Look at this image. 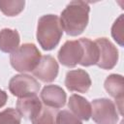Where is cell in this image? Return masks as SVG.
<instances>
[{"instance_id": "2", "label": "cell", "mask_w": 124, "mask_h": 124, "mask_svg": "<svg viewBox=\"0 0 124 124\" xmlns=\"http://www.w3.org/2000/svg\"><path fill=\"white\" fill-rule=\"evenodd\" d=\"M63 35V29L60 19L56 15H45L38 20L37 25V41L44 50L54 49Z\"/></svg>"}, {"instance_id": "20", "label": "cell", "mask_w": 124, "mask_h": 124, "mask_svg": "<svg viewBox=\"0 0 124 124\" xmlns=\"http://www.w3.org/2000/svg\"><path fill=\"white\" fill-rule=\"evenodd\" d=\"M56 124H82V122L70 110L63 109L57 113Z\"/></svg>"}, {"instance_id": "14", "label": "cell", "mask_w": 124, "mask_h": 124, "mask_svg": "<svg viewBox=\"0 0 124 124\" xmlns=\"http://www.w3.org/2000/svg\"><path fill=\"white\" fill-rule=\"evenodd\" d=\"M20 37L16 29L4 28L0 31V50L5 53H13L19 47Z\"/></svg>"}, {"instance_id": "18", "label": "cell", "mask_w": 124, "mask_h": 124, "mask_svg": "<svg viewBox=\"0 0 124 124\" xmlns=\"http://www.w3.org/2000/svg\"><path fill=\"white\" fill-rule=\"evenodd\" d=\"M21 116L16 109L8 108L0 111V124H20Z\"/></svg>"}, {"instance_id": "6", "label": "cell", "mask_w": 124, "mask_h": 124, "mask_svg": "<svg viewBox=\"0 0 124 124\" xmlns=\"http://www.w3.org/2000/svg\"><path fill=\"white\" fill-rule=\"evenodd\" d=\"M99 49V59L97 66L104 70H111L117 64L118 50L108 38H98L94 41Z\"/></svg>"}, {"instance_id": "13", "label": "cell", "mask_w": 124, "mask_h": 124, "mask_svg": "<svg viewBox=\"0 0 124 124\" xmlns=\"http://www.w3.org/2000/svg\"><path fill=\"white\" fill-rule=\"evenodd\" d=\"M68 108H70V111L76 115L78 119L81 120H89L92 114V108L91 104L88 102L87 99L84 97L73 94L71 95L69 101H68Z\"/></svg>"}, {"instance_id": "9", "label": "cell", "mask_w": 124, "mask_h": 124, "mask_svg": "<svg viewBox=\"0 0 124 124\" xmlns=\"http://www.w3.org/2000/svg\"><path fill=\"white\" fill-rule=\"evenodd\" d=\"M59 66L56 60L50 55L42 56L38 66L32 72L33 75L43 82L53 81L58 75Z\"/></svg>"}, {"instance_id": "3", "label": "cell", "mask_w": 124, "mask_h": 124, "mask_svg": "<svg viewBox=\"0 0 124 124\" xmlns=\"http://www.w3.org/2000/svg\"><path fill=\"white\" fill-rule=\"evenodd\" d=\"M42 54L34 44L26 43L11 53L10 62L12 67L20 73L33 72L38 66Z\"/></svg>"}, {"instance_id": "10", "label": "cell", "mask_w": 124, "mask_h": 124, "mask_svg": "<svg viewBox=\"0 0 124 124\" xmlns=\"http://www.w3.org/2000/svg\"><path fill=\"white\" fill-rule=\"evenodd\" d=\"M40 96L45 106L52 108H63L67 99V95L63 88L55 84L46 85L42 89Z\"/></svg>"}, {"instance_id": "11", "label": "cell", "mask_w": 124, "mask_h": 124, "mask_svg": "<svg viewBox=\"0 0 124 124\" xmlns=\"http://www.w3.org/2000/svg\"><path fill=\"white\" fill-rule=\"evenodd\" d=\"M104 86L106 91L115 100L116 108L119 109V113L122 115V104L124 95L123 77L118 74H111L106 78Z\"/></svg>"}, {"instance_id": "1", "label": "cell", "mask_w": 124, "mask_h": 124, "mask_svg": "<svg viewBox=\"0 0 124 124\" xmlns=\"http://www.w3.org/2000/svg\"><path fill=\"white\" fill-rule=\"evenodd\" d=\"M90 7L84 1H72L61 12L60 24L69 36H78L86 28L89 21Z\"/></svg>"}, {"instance_id": "7", "label": "cell", "mask_w": 124, "mask_h": 124, "mask_svg": "<svg viewBox=\"0 0 124 124\" xmlns=\"http://www.w3.org/2000/svg\"><path fill=\"white\" fill-rule=\"evenodd\" d=\"M83 49L79 40L67 41L60 47L57 57L59 62L66 67L73 68L80 63Z\"/></svg>"}, {"instance_id": "19", "label": "cell", "mask_w": 124, "mask_h": 124, "mask_svg": "<svg viewBox=\"0 0 124 124\" xmlns=\"http://www.w3.org/2000/svg\"><path fill=\"white\" fill-rule=\"evenodd\" d=\"M111 36L114 39V41L120 46H123V40H124V35H123V15H120L118 18L113 22L111 26Z\"/></svg>"}, {"instance_id": "4", "label": "cell", "mask_w": 124, "mask_h": 124, "mask_svg": "<svg viewBox=\"0 0 124 124\" xmlns=\"http://www.w3.org/2000/svg\"><path fill=\"white\" fill-rule=\"evenodd\" d=\"M91 117L96 124H116L119 116L115 104L107 98L95 99L91 103Z\"/></svg>"}, {"instance_id": "15", "label": "cell", "mask_w": 124, "mask_h": 124, "mask_svg": "<svg viewBox=\"0 0 124 124\" xmlns=\"http://www.w3.org/2000/svg\"><path fill=\"white\" fill-rule=\"evenodd\" d=\"M79 42L83 49L82 59L79 64L84 67L96 65L99 59V49L96 43L88 38H81L79 39Z\"/></svg>"}, {"instance_id": "5", "label": "cell", "mask_w": 124, "mask_h": 124, "mask_svg": "<svg viewBox=\"0 0 124 124\" xmlns=\"http://www.w3.org/2000/svg\"><path fill=\"white\" fill-rule=\"evenodd\" d=\"M40 87L41 85L39 81L35 78L26 74L16 75L9 81L10 92L18 98L37 95Z\"/></svg>"}, {"instance_id": "8", "label": "cell", "mask_w": 124, "mask_h": 124, "mask_svg": "<svg viewBox=\"0 0 124 124\" xmlns=\"http://www.w3.org/2000/svg\"><path fill=\"white\" fill-rule=\"evenodd\" d=\"M92 84L90 76L82 69L69 71L66 74L65 85L68 90L79 93H86Z\"/></svg>"}, {"instance_id": "17", "label": "cell", "mask_w": 124, "mask_h": 124, "mask_svg": "<svg viewBox=\"0 0 124 124\" xmlns=\"http://www.w3.org/2000/svg\"><path fill=\"white\" fill-rule=\"evenodd\" d=\"M57 113V108H52L45 106L42 108L38 115L31 120L32 124H56Z\"/></svg>"}, {"instance_id": "16", "label": "cell", "mask_w": 124, "mask_h": 124, "mask_svg": "<svg viewBox=\"0 0 124 124\" xmlns=\"http://www.w3.org/2000/svg\"><path fill=\"white\" fill-rule=\"evenodd\" d=\"M25 6L22 0H0V11L8 16H15L20 14Z\"/></svg>"}, {"instance_id": "12", "label": "cell", "mask_w": 124, "mask_h": 124, "mask_svg": "<svg viewBox=\"0 0 124 124\" xmlns=\"http://www.w3.org/2000/svg\"><path fill=\"white\" fill-rule=\"evenodd\" d=\"M43 106L37 95L18 98L16 102V110L19 115L25 119L32 120L41 111Z\"/></svg>"}]
</instances>
